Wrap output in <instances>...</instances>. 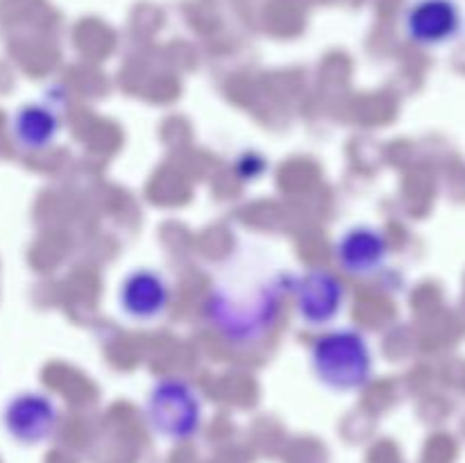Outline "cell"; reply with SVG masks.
Masks as SVG:
<instances>
[{
    "label": "cell",
    "instance_id": "52a82bcc",
    "mask_svg": "<svg viewBox=\"0 0 465 463\" xmlns=\"http://www.w3.org/2000/svg\"><path fill=\"white\" fill-rule=\"evenodd\" d=\"M171 304V284L163 272L153 268H134L118 286V309L127 320L157 322Z\"/></svg>",
    "mask_w": 465,
    "mask_h": 463
},
{
    "label": "cell",
    "instance_id": "8992f818",
    "mask_svg": "<svg viewBox=\"0 0 465 463\" xmlns=\"http://www.w3.org/2000/svg\"><path fill=\"white\" fill-rule=\"evenodd\" d=\"M404 34L422 48L445 45L459 36L463 14L457 0H413L402 16Z\"/></svg>",
    "mask_w": 465,
    "mask_h": 463
},
{
    "label": "cell",
    "instance_id": "7a4b0ae2",
    "mask_svg": "<svg viewBox=\"0 0 465 463\" xmlns=\"http://www.w3.org/2000/svg\"><path fill=\"white\" fill-rule=\"evenodd\" d=\"M309 368L318 384L334 393L366 389L375 372V357L366 336L354 327H336L313 340Z\"/></svg>",
    "mask_w": 465,
    "mask_h": 463
},
{
    "label": "cell",
    "instance_id": "ba28073f",
    "mask_svg": "<svg viewBox=\"0 0 465 463\" xmlns=\"http://www.w3.org/2000/svg\"><path fill=\"white\" fill-rule=\"evenodd\" d=\"M334 257L341 271L352 277H372L389 259V241L372 225H352L336 239Z\"/></svg>",
    "mask_w": 465,
    "mask_h": 463
},
{
    "label": "cell",
    "instance_id": "277c9868",
    "mask_svg": "<svg viewBox=\"0 0 465 463\" xmlns=\"http://www.w3.org/2000/svg\"><path fill=\"white\" fill-rule=\"evenodd\" d=\"M59 425V407L44 390H21L3 407V427L21 445H41Z\"/></svg>",
    "mask_w": 465,
    "mask_h": 463
},
{
    "label": "cell",
    "instance_id": "9c48e42d",
    "mask_svg": "<svg viewBox=\"0 0 465 463\" xmlns=\"http://www.w3.org/2000/svg\"><path fill=\"white\" fill-rule=\"evenodd\" d=\"M62 123L53 104L25 103L14 112L12 132L14 143L25 153H44L57 141Z\"/></svg>",
    "mask_w": 465,
    "mask_h": 463
},
{
    "label": "cell",
    "instance_id": "30bf717a",
    "mask_svg": "<svg viewBox=\"0 0 465 463\" xmlns=\"http://www.w3.org/2000/svg\"><path fill=\"white\" fill-rule=\"evenodd\" d=\"M236 171H239L241 180H257V177H262V172L266 171V162H263V157H259V154L245 153L243 157H239Z\"/></svg>",
    "mask_w": 465,
    "mask_h": 463
},
{
    "label": "cell",
    "instance_id": "6da1fadb",
    "mask_svg": "<svg viewBox=\"0 0 465 463\" xmlns=\"http://www.w3.org/2000/svg\"><path fill=\"white\" fill-rule=\"evenodd\" d=\"M243 271H232L221 280L204 302V318L234 345H248L263 339L275 325L282 298L293 286V275L266 261L254 268L252 257Z\"/></svg>",
    "mask_w": 465,
    "mask_h": 463
},
{
    "label": "cell",
    "instance_id": "5b68a950",
    "mask_svg": "<svg viewBox=\"0 0 465 463\" xmlns=\"http://www.w3.org/2000/svg\"><path fill=\"white\" fill-rule=\"evenodd\" d=\"M293 298L298 318L309 327H327L341 316L345 304L343 281L325 268H312L293 277Z\"/></svg>",
    "mask_w": 465,
    "mask_h": 463
},
{
    "label": "cell",
    "instance_id": "3957f363",
    "mask_svg": "<svg viewBox=\"0 0 465 463\" xmlns=\"http://www.w3.org/2000/svg\"><path fill=\"white\" fill-rule=\"evenodd\" d=\"M145 420L162 438L189 440L203 425V398L182 377L159 379L145 398Z\"/></svg>",
    "mask_w": 465,
    "mask_h": 463
}]
</instances>
